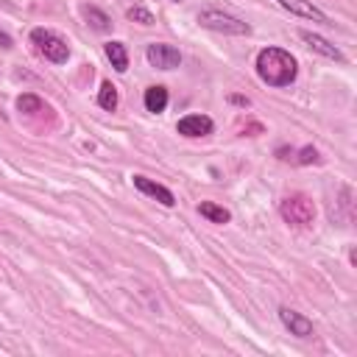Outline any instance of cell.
Listing matches in <instances>:
<instances>
[{
    "label": "cell",
    "instance_id": "obj_1",
    "mask_svg": "<svg viewBox=\"0 0 357 357\" xmlns=\"http://www.w3.org/2000/svg\"><path fill=\"white\" fill-rule=\"evenodd\" d=\"M257 75L262 84L273 86V89H284L290 84H296L298 78V59L284 50V47H276V45H268L257 53Z\"/></svg>",
    "mask_w": 357,
    "mask_h": 357
},
{
    "label": "cell",
    "instance_id": "obj_2",
    "mask_svg": "<svg viewBox=\"0 0 357 357\" xmlns=\"http://www.w3.org/2000/svg\"><path fill=\"white\" fill-rule=\"evenodd\" d=\"M279 215L293 229H310L315 223V201L304 192H290L279 201Z\"/></svg>",
    "mask_w": 357,
    "mask_h": 357
},
{
    "label": "cell",
    "instance_id": "obj_3",
    "mask_svg": "<svg viewBox=\"0 0 357 357\" xmlns=\"http://www.w3.org/2000/svg\"><path fill=\"white\" fill-rule=\"evenodd\" d=\"M31 45H33V50H36L45 61H50V64H67V59H70V45H67V39L59 36L56 31H50V28H33V31H31Z\"/></svg>",
    "mask_w": 357,
    "mask_h": 357
},
{
    "label": "cell",
    "instance_id": "obj_4",
    "mask_svg": "<svg viewBox=\"0 0 357 357\" xmlns=\"http://www.w3.org/2000/svg\"><path fill=\"white\" fill-rule=\"evenodd\" d=\"M198 25L206 28V31H215V33H229V36H248L251 33V25L229 11H220V8H204L198 11Z\"/></svg>",
    "mask_w": 357,
    "mask_h": 357
},
{
    "label": "cell",
    "instance_id": "obj_5",
    "mask_svg": "<svg viewBox=\"0 0 357 357\" xmlns=\"http://www.w3.org/2000/svg\"><path fill=\"white\" fill-rule=\"evenodd\" d=\"M145 59L153 70H176L181 64V53L178 47L167 45V42H151L145 47Z\"/></svg>",
    "mask_w": 357,
    "mask_h": 357
},
{
    "label": "cell",
    "instance_id": "obj_6",
    "mask_svg": "<svg viewBox=\"0 0 357 357\" xmlns=\"http://www.w3.org/2000/svg\"><path fill=\"white\" fill-rule=\"evenodd\" d=\"M176 131L181 137H187V139H198V137L212 134L215 131V123H212L209 114H184V117H178Z\"/></svg>",
    "mask_w": 357,
    "mask_h": 357
},
{
    "label": "cell",
    "instance_id": "obj_7",
    "mask_svg": "<svg viewBox=\"0 0 357 357\" xmlns=\"http://www.w3.org/2000/svg\"><path fill=\"white\" fill-rule=\"evenodd\" d=\"M131 181H134V187L142 192V195H148V198H156L162 206H173L176 204V195H173V190L170 187H165V184H159V181H153V178H148V176H131Z\"/></svg>",
    "mask_w": 357,
    "mask_h": 357
},
{
    "label": "cell",
    "instance_id": "obj_8",
    "mask_svg": "<svg viewBox=\"0 0 357 357\" xmlns=\"http://www.w3.org/2000/svg\"><path fill=\"white\" fill-rule=\"evenodd\" d=\"M279 321H282V326H284L290 335H296V337H312V332H315L312 321H310L307 315L290 310V307H279Z\"/></svg>",
    "mask_w": 357,
    "mask_h": 357
},
{
    "label": "cell",
    "instance_id": "obj_9",
    "mask_svg": "<svg viewBox=\"0 0 357 357\" xmlns=\"http://www.w3.org/2000/svg\"><path fill=\"white\" fill-rule=\"evenodd\" d=\"M284 11L301 17V20H312V22H321V25H332V20L312 3V0H276Z\"/></svg>",
    "mask_w": 357,
    "mask_h": 357
},
{
    "label": "cell",
    "instance_id": "obj_10",
    "mask_svg": "<svg viewBox=\"0 0 357 357\" xmlns=\"http://www.w3.org/2000/svg\"><path fill=\"white\" fill-rule=\"evenodd\" d=\"M298 36H301V42H304L310 50H315L318 56H324V59H332V61H346L343 50H340L337 45H332L329 39H324L321 33H312V31H298Z\"/></svg>",
    "mask_w": 357,
    "mask_h": 357
},
{
    "label": "cell",
    "instance_id": "obj_11",
    "mask_svg": "<svg viewBox=\"0 0 357 357\" xmlns=\"http://www.w3.org/2000/svg\"><path fill=\"white\" fill-rule=\"evenodd\" d=\"M167 100H170V95H167V86H162V84L148 86L145 89V98H142V103H145V109L151 114H162L167 109Z\"/></svg>",
    "mask_w": 357,
    "mask_h": 357
},
{
    "label": "cell",
    "instance_id": "obj_12",
    "mask_svg": "<svg viewBox=\"0 0 357 357\" xmlns=\"http://www.w3.org/2000/svg\"><path fill=\"white\" fill-rule=\"evenodd\" d=\"M81 14H84V20H86V25L92 31H98V33L112 31V17L103 8H98V6H81Z\"/></svg>",
    "mask_w": 357,
    "mask_h": 357
},
{
    "label": "cell",
    "instance_id": "obj_13",
    "mask_svg": "<svg viewBox=\"0 0 357 357\" xmlns=\"http://www.w3.org/2000/svg\"><path fill=\"white\" fill-rule=\"evenodd\" d=\"M103 53H106V59L112 61V67H114L117 73H126V70H128V50H126L123 42H117V39L106 42V45H103Z\"/></svg>",
    "mask_w": 357,
    "mask_h": 357
},
{
    "label": "cell",
    "instance_id": "obj_14",
    "mask_svg": "<svg viewBox=\"0 0 357 357\" xmlns=\"http://www.w3.org/2000/svg\"><path fill=\"white\" fill-rule=\"evenodd\" d=\"M198 215L206 218L209 223H218V226H223V223L231 220V212H229L226 206L215 204V201H201V204H198Z\"/></svg>",
    "mask_w": 357,
    "mask_h": 357
},
{
    "label": "cell",
    "instance_id": "obj_15",
    "mask_svg": "<svg viewBox=\"0 0 357 357\" xmlns=\"http://www.w3.org/2000/svg\"><path fill=\"white\" fill-rule=\"evenodd\" d=\"M117 103H120V92H117V86H114L112 81H103L100 89H98V106H100L103 112H114Z\"/></svg>",
    "mask_w": 357,
    "mask_h": 357
},
{
    "label": "cell",
    "instance_id": "obj_16",
    "mask_svg": "<svg viewBox=\"0 0 357 357\" xmlns=\"http://www.w3.org/2000/svg\"><path fill=\"white\" fill-rule=\"evenodd\" d=\"M17 112H20V114H39V112H47V103H45L39 95L25 92V95L17 98Z\"/></svg>",
    "mask_w": 357,
    "mask_h": 357
},
{
    "label": "cell",
    "instance_id": "obj_17",
    "mask_svg": "<svg viewBox=\"0 0 357 357\" xmlns=\"http://www.w3.org/2000/svg\"><path fill=\"white\" fill-rule=\"evenodd\" d=\"M126 17H128L131 22H139V25H153V22H156L153 14H151L148 8H142V6H131V8L126 11Z\"/></svg>",
    "mask_w": 357,
    "mask_h": 357
},
{
    "label": "cell",
    "instance_id": "obj_18",
    "mask_svg": "<svg viewBox=\"0 0 357 357\" xmlns=\"http://www.w3.org/2000/svg\"><path fill=\"white\" fill-rule=\"evenodd\" d=\"M293 162H296V165H315V162H318V151H315L312 145H304L301 151L293 153Z\"/></svg>",
    "mask_w": 357,
    "mask_h": 357
},
{
    "label": "cell",
    "instance_id": "obj_19",
    "mask_svg": "<svg viewBox=\"0 0 357 357\" xmlns=\"http://www.w3.org/2000/svg\"><path fill=\"white\" fill-rule=\"evenodd\" d=\"M293 153H296L293 148H276V156H279V159H284V162H287V159H293Z\"/></svg>",
    "mask_w": 357,
    "mask_h": 357
},
{
    "label": "cell",
    "instance_id": "obj_20",
    "mask_svg": "<svg viewBox=\"0 0 357 357\" xmlns=\"http://www.w3.org/2000/svg\"><path fill=\"white\" fill-rule=\"evenodd\" d=\"M0 47H6V50H11V47H14V42H11V36H8L6 31H0Z\"/></svg>",
    "mask_w": 357,
    "mask_h": 357
},
{
    "label": "cell",
    "instance_id": "obj_21",
    "mask_svg": "<svg viewBox=\"0 0 357 357\" xmlns=\"http://www.w3.org/2000/svg\"><path fill=\"white\" fill-rule=\"evenodd\" d=\"M229 100L237 106H248V98H243V95H229Z\"/></svg>",
    "mask_w": 357,
    "mask_h": 357
},
{
    "label": "cell",
    "instance_id": "obj_22",
    "mask_svg": "<svg viewBox=\"0 0 357 357\" xmlns=\"http://www.w3.org/2000/svg\"><path fill=\"white\" fill-rule=\"evenodd\" d=\"M173 3H181V0H173Z\"/></svg>",
    "mask_w": 357,
    "mask_h": 357
}]
</instances>
